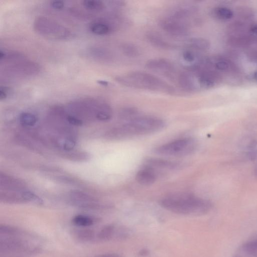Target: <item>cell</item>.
<instances>
[{"instance_id":"cell-35","label":"cell","mask_w":257,"mask_h":257,"mask_svg":"<svg viewBox=\"0 0 257 257\" xmlns=\"http://www.w3.org/2000/svg\"><path fill=\"white\" fill-rule=\"evenodd\" d=\"M100 84L103 85H106L107 84V82L104 81H99Z\"/></svg>"},{"instance_id":"cell-12","label":"cell","mask_w":257,"mask_h":257,"mask_svg":"<svg viewBox=\"0 0 257 257\" xmlns=\"http://www.w3.org/2000/svg\"><path fill=\"white\" fill-rule=\"evenodd\" d=\"M157 179L155 170L145 166L137 172L136 179L138 183L143 186H149L154 183Z\"/></svg>"},{"instance_id":"cell-24","label":"cell","mask_w":257,"mask_h":257,"mask_svg":"<svg viewBox=\"0 0 257 257\" xmlns=\"http://www.w3.org/2000/svg\"><path fill=\"white\" fill-rule=\"evenodd\" d=\"M82 5L86 10L91 11H101L105 8L103 2L98 0H85Z\"/></svg>"},{"instance_id":"cell-2","label":"cell","mask_w":257,"mask_h":257,"mask_svg":"<svg viewBox=\"0 0 257 257\" xmlns=\"http://www.w3.org/2000/svg\"><path fill=\"white\" fill-rule=\"evenodd\" d=\"M165 122L154 116H137L110 130L107 134L111 139H125L153 134L162 130Z\"/></svg>"},{"instance_id":"cell-18","label":"cell","mask_w":257,"mask_h":257,"mask_svg":"<svg viewBox=\"0 0 257 257\" xmlns=\"http://www.w3.org/2000/svg\"><path fill=\"white\" fill-rule=\"evenodd\" d=\"M23 53L16 51L1 50L0 61L4 63H11L26 58Z\"/></svg>"},{"instance_id":"cell-19","label":"cell","mask_w":257,"mask_h":257,"mask_svg":"<svg viewBox=\"0 0 257 257\" xmlns=\"http://www.w3.org/2000/svg\"><path fill=\"white\" fill-rule=\"evenodd\" d=\"M116 227L113 224L104 226L97 233L96 239L99 241H108L114 239Z\"/></svg>"},{"instance_id":"cell-34","label":"cell","mask_w":257,"mask_h":257,"mask_svg":"<svg viewBox=\"0 0 257 257\" xmlns=\"http://www.w3.org/2000/svg\"><path fill=\"white\" fill-rule=\"evenodd\" d=\"M252 77L253 79L257 82V71L253 72Z\"/></svg>"},{"instance_id":"cell-5","label":"cell","mask_w":257,"mask_h":257,"mask_svg":"<svg viewBox=\"0 0 257 257\" xmlns=\"http://www.w3.org/2000/svg\"><path fill=\"white\" fill-rule=\"evenodd\" d=\"M196 146V142L194 139L184 138L162 145L155 149V152L165 156H184L192 154Z\"/></svg>"},{"instance_id":"cell-32","label":"cell","mask_w":257,"mask_h":257,"mask_svg":"<svg viewBox=\"0 0 257 257\" xmlns=\"http://www.w3.org/2000/svg\"><path fill=\"white\" fill-rule=\"evenodd\" d=\"M249 32L253 35L257 36V24L252 25L249 29Z\"/></svg>"},{"instance_id":"cell-25","label":"cell","mask_w":257,"mask_h":257,"mask_svg":"<svg viewBox=\"0 0 257 257\" xmlns=\"http://www.w3.org/2000/svg\"><path fill=\"white\" fill-rule=\"evenodd\" d=\"M214 16L218 19L228 20L233 16V13L230 9L224 7H218L214 10Z\"/></svg>"},{"instance_id":"cell-26","label":"cell","mask_w":257,"mask_h":257,"mask_svg":"<svg viewBox=\"0 0 257 257\" xmlns=\"http://www.w3.org/2000/svg\"><path fill=\"white\" fill-rule=\"evenodd\" d=\"M20 123L26 126H33L37 122L36 115L30 112H23L19 117Z\"/></svg>"},{"instance_id":"cell-33","label":"cell","mask_w":257,"mask_h":257,"mask_svg":"<svg viewBox=\"0 0 257 257\" xmlns=\"http://www.w3.org/2000/svg\"><path fill=\"white\" fill-rule=\"evenodd\" d=\"M149 253V251L148 249H142L140 252L139 254L141 256H145L147 255Z\"/></svg>"},{"instance_id":"cell-3","label":"cell","mask_w":257,"mask_h":257,"mask_svg":"<svg viewBox=\"0 0 257 257\" xmlns=\"http://www.w3.org/2000/svg\"><path fill=\"white\" fill-rule=\"evenodd\" d=\"M115 81L124 86L154 92L172 94L174 88L167 82L152 74L133 71L116 76Z\"/></svg>"},{"instance_id":"cell-36","label":"cell","mask_w":257,"mask_h":257,"mask_svg":"<svg viewBox=\"0 0 257 257\" xmlns=\"http://www.w3.org/2000/svg\"><path fill=\"white\" fill-rule=\"evenodd\" d=\"M255 175L257 177V169L255 170Z\"/></svg>"},{"instance_id":"cell-20","label":"cell","mask_w":257,"mask_h":257,"mask_svg":"<svg viewBox=\"0 0 257 257\" xmlns=\"http://www.w3.org/2000/svg\"><path fill=\"white\" fill-rule=\"evenodd\" d=\"M189 45L196 52L206 51L210 48V43L206 39L201 37H193L189 40Z\"/></svg>"},{"instance_id":"cell-31","label":"cell","mask_w":257,"mask_h":257,"mask_svg":"<svg viewBox=\"0 0 257 257\" xmlns=\"http://www.w3.org/2000/svg\"><path fill=\"white\" fill-rule=\"evenodd\" d=\"M94 257H123L121 255L116 253H107L100 254L95 255Z\"/></svg>"},{"instance_id":"cell-21","label":"cell","mask_w":257,"mask_h":257,"mask_svg":"<svg viewBox=\"0 0 257 257\" xmlns=\"http://www.w3.org/2000/svg\"><path fill=\"white\" fill-rule=\"evenodd\" d=\"M74 236L79 241L83 242L91 241L96 239L95 232L90 228H80L75 230L74 232Z\"/></svg>"},{"instance_id":"cell-27","label":"cell","mask_w":257,"mask_h":257,"mask_svg":"<svg viewBox=\"0 0 257 257\" xmlns=\"http://www.w3.org/2000/svg\"><path fill=\"white\" fill-rule=\"evenodd\" d=\"M66 119L69 123L75 126L81 125L83 123L82 120L73 115H68Z\"/></svg>"},{"instance_id":"cell-6","label":"cell","mask_w":257,"mask_h":257,"mask_svg":"<svg viewBox=\"0 0 257 257\" xmlns=\"http://www.w3.org/2000/svg\"><path fill=\"white\" fill-rule=\"evenodd\" d=\"M159 26L166 33L172 36L181 37L187 35L189 28L186 20L170 15L162 18Z\"/></svg>"},{"instance_id":"cell-13","label":"cell","mask_w":257,"mask_h":257,"mask_svg":"<svg viewBox=\"0 0 257 257\" xmlns=\"http://www.w3.org/2000/svg\"><path fill=\"white\" fill-rule=\"evenodd\" d=\"M147 39L151 45L163 50H172L175 46L167 41L160 34L156 32H150L147 34Z\"/></svg>"},{"instance_id":"cell-29","label":"cell","mask_w":257,"mask_h":257,"mask_svg":"<svg viewBox=\"0 0 257 257\" xmlns=\"http://www.w3.org/2000/svg\"><path fill=\"white\" fill-rule=\"evenodd\" d=\"M75 146V142L71 139L66 140L63 143V148L66 151L72 150Z\"/></svg>"},{"instance_id":"cell-17","label":"cell","mask_w":257,"mask_h":257,"mask_svg":"<svg viewBox=\"0 0 257 257\" xmlns=\"http://www.w3.org/2000/svg\"><path fill=\"white\" fill-rule=\"evenodd\" d=\"M100 221L98 218L86 215L79 214L72 219V223L78 227H87L97 223Z\"/></svg>"},{"instance_id":"cell-16","label":"cell","mask_w":257,"mask_h":257,"mask_svg":"<svg viewBox=\"0 0 257 257\" xmlns=\"http://www.w3.org/2000/svg\"><path fill=\"white\" fill-rule=\"evenodd\" d=\"M146 166L155 168L173 169L178 167V164L174 162L159 158H150L146 162Z\"/></svg>"},{"instance_id":"cell-30","label":"cell","mask_w":257,"mask_h":257,"mask_svg":"<svg viewBox=\"0 0 257 257\" xmlns=\"http://www.w3.org/2000/svg\"><path fill=\"white\" fill-rule=\"evenodd\" d=\"M10 93V89L6 86H1L0 88V100L6 99Z\"/></svg>"},{"instance_id":"cell-8","label":"cell","mask_w":257,"mask_h":257,"mask_svg":"<svg viewBox=\"0 0 257 257\" xmlns=\"http://www.w3.org/2000/svg\"><path fill=\"white\" fill-rule=\"evenodd\" d=\"M17 236H5L7 237L1 238V252H25L33 253L39 251V248L37 247H32L27 240Z\"/></svg>"},{"instance_id":"cell-28","label":"cell","mask_w":257,"mask_h":257,"mask_svg":"<svg viewBox=\"0 0 257 257\" xmlns=\"http://www.w3.org/2000/svg\"><path fill=\"white\" fill-rule=\"evenodd\" d=\"M50 5L52 8L57 10H61L64 7L65 4L61 1H52Z\"/></svg>"},{"instance_id":"cell-23","label":"cell","mask_w":257,"mask_h":257,"mask_svg":"<svg viewBox=\"0 0 257 257\" xmlns=\"http://www.w3.org/2000/svg\"><path fill=\"white\" fill-rule=\"evenodd\" d=\"M121 49L124 55L130 58H135L140 55L139 48L135 44L125 42L121 46Z\"/></svg>"},{"instance_id":"cell-11","label":"cell","mask_w":257,"mask_h":257,"mask_svg":"<svg viewBox=\"0 0 257 257\" xmlns=\"http://www.w3.org/2000/svg\"><path fill=\"white\" fill-rule=\"evenodd\" d=\"M178 81L180 87L185 91L193 92L199 90L195 74L192 71L187 70L181 72L178 77Z\"/></svg>"},{"instance_id":"cell-15","label":"cell","mask_w":257,"mask_h":257,"mask_svg":"<svg viewBox=\"0 0 257 257\" xmlns=\"http://www.w3.org/2000/svg\"><path fill=\"white\" fill-rule=\"evenodd\" d=\"M89 53L94 59L101 61H110L113 59V54L108 49L99 47H92Z\"/></svg>"},{"instance_id":"cell-9","label":"cell","mask_w":257,"mask_h":257,"mask_svg":"<svg viewBox=\"0 0 257 257\" xmlns=\"http://www.w3.org/2000/svg\"><path fill=\"white\" fill-rule=\"evenodd\" d=\"M146 67L153 71L166 76L172 75L175 68L172 62L167 59L156 58L149 60L146 64Z\"/></svg>"},{"instance_id":"cell-10","label":"cell","mask_w":257,"mask_h":257,"mask_svg":"<svg viewBox=\"0 0 257 257\" xmlns=\"http://www.w3.org/2000/svg\"><path fill=\"white\" fill-rule=\"evenodd\" d=\"M116 25L111 20L101 18L92 21L89 25L90 32L98 36H105L112 32Z\"/></svg>"},{"instance_id":"cell-14","label":"cell","mask_w":257,"mask_h":257,"mask_svg":"<svg viewBox=\"0 0 257 257\" xmlns=\"http://www.w3.org/2000/svg\"><path fill=\"white\" fill-rule=\"evenodd\" d=\"M232 257H257V239L242 244L238 248Z\"/></svg>"},{"instance_id":"cell-22","label":"cell","mask_w":257,"mask_h":257,"mask_svg":"<svg viewBox=\"0 0 257 257\" xmlns=\"http://www.w3.org/2000/svg\"><path fill=\"white\" fill-rule=\"evenodd\" d=\"M0 234L1 236H16L24 234V233L22 230L16 227L1 224L0 225Z\"/></svg>"},{"instance_id":"cell-7","label":"cell","mask_w":257,"mask_h":257,"mask_svg":"<svg viewBox=\"0 0 257 257\" xmlns=\"http://www.w3.org/2000/svg\"><path fill=\"white\" fill-rule=\"evenodd\" d=\"M5 72L16 77H28L38 74L40 67L37 63L26 58L8 63Z\"/></svg>"},{"instance_id":"cell-1","label":"cell","mask_w":257,"mask_h":257,"mask_svg":"<svg viewBox=\"0 0 257 257\" xmlns=\"http://www.w3.org/2000/svg\"><path fill=\"white\" fill-rule=\"evenodd\" d=\"M160 205L170 212L185 215L199 216L211 209L212 203L208 200L187 193L166 195L159 201Z\"/></svg>"},{"instance_id":"cell-4","label":"cell","mask_w":257,"mask_h":257,"mask_svg":"<svg viewBox=\"0 0 257 257\" xmlns=\"http://www.w3.org/2000/svg\"><path fill=\"white\" fill-rule=\"evenodd\" d=\"M33 28L37 34L51 40H65L72 36L71 32L67 28L44 16H39L35 19Z\"/></svg>"}]
</instances>
